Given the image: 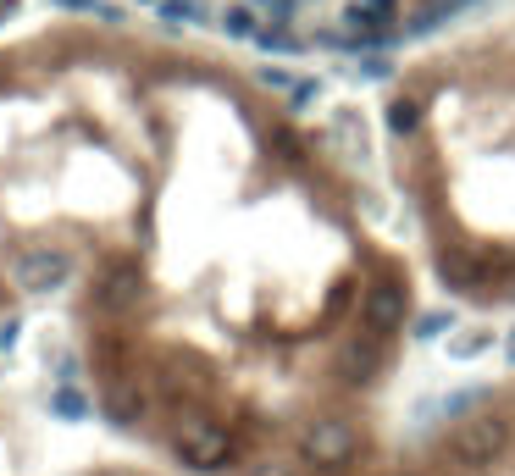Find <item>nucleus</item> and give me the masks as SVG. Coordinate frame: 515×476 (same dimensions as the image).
I'll return each instance as SVG.
<instances>
[{
	"label": "nucleus",
	"mask_w": 515,
	"mask_h": 476,
	"mask_svg": "<svg viewBox=\"0 0 515 476\" xmlns=\"http://www.w3.org/2000/svg\"><path fill=\"white\" fill-rule=\"evenodd\" d=\"M172 449H178L183 465H194V471H228L233 465V432L216 427L200 410H178V416H172Z\"/></svg>",
	"instance_id": "nucleus-1"
},
{
	"label": "nucleus",
	"mask_w": 515,
	"mask_h": 476,
	"mask_svg": "<svg viewBox=\"0 0 515 476\" xmlns=\"http://www.w3.org/2000/svg\"><path fill=\"white\" fill-rule=\"evenodd\" d=\"M405 310H410V288L405 277L394 272V266H383V272L366 283V294H360V322H366V333L388 338L405 327Z\"/></svg>",
	"instance_id": "nucleus-2"
},
{
	"label": "nucleus",
	"mask_w": 515,
	"mask_h": 476,
	"mask_svg": "<svg viewBox=\"0 0 515 476\" xmlns=\"http://www.w3.org/2000/svg\"><path fill=\"white\" fill-rule=\"evenodd\" d=\"M449 449H455L460 465H488V460H499V454L510 449V416H471V421H460Z\"/></svg>",
	"instance_id": "nucleus-3"
},
{
	"label": "nucleus",
	"mask_w": 515,
	"mask_h": 476,
	"mask_svg": "<svg viewBox=\"0 0 515 476\" xmlns=\"http://www.w3.org/2000/svg\"><path fill=\"white\" fill-rule=\"evenodd\" d=\"M300 454L316 471H344V465L355 460V432H349L344 421H311V427L300 432Z\"/></svg>",
	"instance_id": "nucleus-4"
},
{
	"label": "nucleus",
	"mask_w": 515,
	"mask_h": 476,
	"mask_svg": "<svg viewBox=\"0 0 515 476\" xmlns=\"http://www.w3.org/2000/svg\"><path fill=\"white\" fill-rule=\"evenodd\" d=\"M383 360H388L383 338H377V333H355V338H344V344H338L333 377L344 382V388H366V382L383 371Z\"/></svg>",
	"instance_id": "nucleus-5"
},
{
	"label": "nucleus",
	"mask_w": 515,
	"mask_h": 476,
	"mask_svg": "<svg viewBox=\"0 0 515 476\" xmlns=\"http://www.w3.org/2000/svg\"><path fill=\"white\" fill-rule=\"evenodd\" d=\"M144 299V272L133 261H106V272H100L95 283V305L100 310H133Z\"/></svg>",
	"instance_id": "nucleus-6"
},
{
	"label": "nucleus",
	"mask_w": 515,
	"mask_h": 476,
	"mask_svg": "<svg viewBox=\"0 0 515 476\" xmlns=\"http://www.w3.org/2000/svg\"><path fill=\"white\" fill-rule=\"evenodd\" d=\"M67 277H72V261L61 250H28L23 261H17V288H23V294H56Z\"/></svg>",
	"instance_id": "nucleus-7"
},
{
	"label": "nucleus",
	"mask_w": 515,
	"mask_h": 476,
	"mask_svg": "<svg viewBox=\"0 0 515 476\" xmlns=\"http://www.w3.org/2000/svg\"><path fill=\"white\" fill-rule=\"evenodd\" d=\"M106 421L111 427H139L144 421V393L133 388V382H117V388L106 393Z\"/></svg>",
	"instance_id": "nucleus-8"
},
{
	"label": "nucleus",
	"mask_w": 515,
	"mask_h": 476,
	"mask_svg": "<svg viewBox=\"0 0 515 476\" xmlns=\"http://www.w3.org/2000/svg\"><path fill=\"white\" fill-rule=\"evenodd\" d=\"M438 272H444V283L455 288V294H477L482 283H488V266L482 261H460V255H444V261H438Z\"/></svg>",
	"instance_id": "nucleus-9"
},
{
	"label": "nucleus",
	"mask_w": 515,
	"mask_h": 476,
	"mask_svg": "<svg viewBox=\"0 0 515 476\" xmlns=\"http://www.w3.org/2000/svg\"><path fill=\"white\" fill-rule=\"evenodd\" d=\"M156 12L167 17V23H189V28H205V23H211V6H205V0H161Z\"/></svg>",
	"instance_id": "nucleus-10"
},
{
	"label": "nucleus",
	"mask_w": 515,
	"mask_h": 476,
	"mask_svg": "<svg viewBox=\"0 0 515 476\" xmlns=\"http://www.w3.org/2000/svg\"><path fill=\"white\" fill-rule=\"evenodd\" d=\"M50 410H56L61 421H84V416H89V393L72 388V382H61V388L50 393Z\"/></svg>",
	"instance_id": "nucleus-11"
},
{
	"label": "nucleus",
	"mask_w": 515,
	"mask_h": 476,
	"mask_svg": "<svg viewBox=\"0 0 515 476\" xmlns=\"http://www.w3.org/2000/svg\"><path fill=\"white\" fill-rule=\"evenodd\" d=\"M482 405H488V388H455V393L444 399V416L466 421V416H477Z\"/></svg>",
	"instance_id": "nucleus-12"
},
{
	"label": "nucleus",
	"mask_w": 515,
	"mask_h": 476,
	"mask_svg": "<svg viewBox=\"0 0 515 476\" xmlns=\"http://www.w3.org/2000/svg\"><path fill=\"white\" fill-rule=\"evenodd\" d=\"M222 28H228L233 39H250V45H255V39H261V17H255L250 6H233V12L222 17Z\"/></svg>",
	"instance_id": "nucleus-13"
},
{
	"label": "nucleus",
	"mask_w": 515,
	"mask_h": 476,
	"mask_svg": "<svg viewBox=\"0 0 515 476\" xmlns=\"http://www.w3.org/2000/svg\"><path fill=\"white\" fill-rule=\"evenodd\" d=\"M388 128H394V133H416L421 128V106H416V100H394V106H388Z\"/></svg>",
	"instance_id": "nucleus-14"
},
{
	"label": "nucleus",
	"mask_w": 515,
	"mask_h": 476,
	"mask_svg": "<svg viewBox=\"0 0 515 476\" xmlns=\"http://www.w3.org/2000/svg\"><path fill=\"white\" fill-rule=\"evenodd\" d=\"M255 45L266 50V56H300L305 50V39H294V34H283V28H272V34H261Z\"/></svg>",
	"instance_id": "nucleus-15"
},
{
	"label": "nucleus",
	"mask_w": 515,
	"mask_h": 476,
	"mask_svg": "<svg viewBox=\"0 0 515 476\" xmlns=\"http://www.w3.org/2000/svg\"><path fill=\"white\" fill-rule=\"evenodd\" d=\"M449 327H455V316H449V310H432V316H421V322L410 327V333H416L421 344H427V338H444Z\"/></svg>",
	"instance_id": "nucleus-16"
},
{
	"label": "nucleus",
	"mask_w": 515,
	"mask_h": 476,
	"mask_svg": "<svg viewBox=\"0 0 515 476\" xmlns=\"http://www.w3.org/2000/svg\"><path fill=\"white\" fill-rule=\"evenodd\" d=\"M488 344H493L488 327H471V333H460V338H455V355H460V360H471V355H482Z\"/></svg>",
	"instance_id": "nucleus-17"
},
{
	"label": "nucleus",
	"mask_w": 515,
	"mask_h": 476,
	"mask_svg": "<svg viewBox=\"0 0 515 476\" xmlns=\"http://www.w3.org/2000/svg\"><path fill=\"white\" fill-rule=\"evenodd\" d=\"M244 476H300V471H294V460H283V454H261Z\"/></svg>",
	"instance_id": "nucleus-18"
},
{
	"label": "nucleus",
	"mask_w": 515,
	"mask_h": 476,
	"mask_svg": "<svg viewBox=\"0 0 515 476\" xmlns=\"http://www.w3.org/2000/svg\"><path fill=\"white\" fill-rule=\"evenodd\" d=\"M61 12H89V17H111L106 6H100V0H56Z\"/></svg>",
	"instance_id": "nucleus-19"
},
{
	"label": "nucleus",
	"mask_w": 515,
	"mask_h": 476,
	"mask_svg": "<svg viewBox=\"0 0 515 476\" xmlns=\"http://www.w3.org/2000/svg\"><path fill=\"white\" fill-rule=\"evenodd\" d=\"M311 100H316V78H305V84L294 89V95H288V106H294V111H305Z\"/></svg>",
	"instance_id": "nucleus-20"
},
{
	"label": "nucleus",
	"mask_w": 515,
	"mask_h": 476,
	"mask_svg": "<svg viewBox=\"0 0 515 476\" xmlns=\"http://www.w3.org/2000/svg\"><path fill=\"white\" fill-rule=\"evenodd\" d=\"M261 84H266V89H288L294 78H288V72H277V67H261Z\"/></svg>",
	"instance_id": "nucleus-21"
},
{
	"label": "nucleus",
	"mask_w": 515,
	"mask_h": 476,
	"mask_svg": "<svg viewBox=\"0 0 515 476\" xmlns=\"http://www.w3.org/2000/svg\"><path fill=\"white\" fill-rule=\"evenodd\" d=\"M360 6H372V12H383V17L394 12V0H360Z\"/></svg>",
	"instance_id": "nucleus-22"
},
{
	"label": "nucleus",
	"mask_w": 515,
	"mask_h": 476,
	"mask_svg": "<svg viewBox=\"0 0 515 476\" xmlns=\"http://www.w3.org/2000/svg\"><path fill=\"white\" fill-rule=\"evenodd\" d=\"M504 355H510V366H515V327L504 333Z\"/></svg>",
	"instance_id": "nucleus-23"
},
{
	"label": "nucleus",
	"mask_w": 515,
	"mask_h": 476,
	"mask_svg": "<svg viewBox=\"0 0 515 476\" xmlns=\"http://www.w3.org/2000/svg\"><path fill=\"white\" fill-rule=\"evenodd\" d=\"M12 12H17V0H0V23H6Z\"/></svg>",
	"instance_id": "nucleus-24"
},
{
	"label": "nucleus",
	"mask_w": 515,
	"mask_h": 476,
	"mask_svg": "<svg viewBox=\"0 0 515 476\" xmlns=\"http://www.w3.org/2000/svg\"><path fill=\"white\" fill-rule=\"evenodd\" d=\"M144 6H161V0H144Z\"/></svg>",
	"instance_id": "nucleus-25"
}]
</instances>
